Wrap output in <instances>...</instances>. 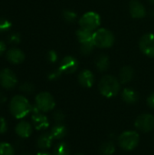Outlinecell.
Returning <instances> with one entry per match:
<instances>
[{"mask_svg": "<svg viewBox=\"0 0 154 155\" xmlns=\"http://www.w3.org/2000/svg\"><path fill=\"white\" fill-rule=\"evenodd\" d=\"M32 105L23 95H15L10 101L9 109L12 115L16 119L25 118L32 111Z\"/></svg>", "mask_w": 154, "mask_h": 155, "instance_id": "cell-1", "label": "cell"}, {"mask_svg": "<svg viewBox=\"0 0 154 155\" xmlns=\"http://www.w3.org/2000/svg\"><path fill=\"white\" fill-rule=\"evenodd\" d=\"M101 94L106 98L116 96L121 89L120 81L113 75H104L99 82L98 85Z\"/></svg>", "mask_w": 154, "mask_h": 155, "instance_id": "cell-2", "label": "cell"}, {"mask_svg": "<svg viewBox=\"0 0 154 155\" xmlns=\"http://www.w3.org/2000/svg\"><path fill=\"white\" fill-rule=\"evenodd\" d=\"M140 142V135L135 131H125L118 137L119 146L124 151L134 150Z\"/></svg>", "mask_w": 154, "mask_h": 155, "instance_id": "cell-3", "label": "cell"}, {"mask_svg": "<svg viewBox=\"0 0 154 155\" xmlns=\"http://www.w3.org/2000/svg\"><path fill=\"white\" fill-rule=\"evenodd\" d=\"M113 34L106 28H99L93 32V44L100 48H109L114 44Z\"/></svg>", "mask_w": 154, "mask_h": 155, "instance_id": "cell-4", "label": "cell"}, {"mask_svg": "<svg viewBox=\"0 0 154 155\" xmlns=\"http://www.w3.org/2000/svg\"><path fill=\"white\" fill-rule=\"evenodd\" d=\"M100 24H101L100 15L96 12H93V11L84 13L79 20L80 26L91 32L96 31L100 26Z\"/></svg>", "mask_w": 154, "mask_h": 155, "instance_id": "cell-5", "label": "cell"}, {"mask_svg": "<svg viewBox=\"0 0 154 155\" xmlns=\"http://www.w3.org/2000/svg\"><path fill=\"white\" fill-rule=\"evenodd\" d=\"M35 105L41 112L46 113L52 111L55 107V101L51 94L42 92L35 97Z\"/></svg>", "mask_w": 154, "mask_h": 155, "instance_id": "cell-6", "label": "cell"}, {"mask_svg": "<svg viewBox=\"0 0 154 155\" xmlns=\"http://www.w3.org/2000/svg\"><path fill=\"white\" fill-rule=\"evenodd\" d=\"M134 125L136 129L143 133L152 132L154 129V116L151 114H143L136 118Z\"/></svg>", "mask_w": 154, "mask_h": 155, "instance_id": "cell-7", "label": "cell"}, {"mask_svg": "<svg viewBox=\"0 0 154 155\" xmlns=\"http://www.w3.org/2000/svg\"><path fill=\"white\" fill-rule=\"evenodd\" d=\"M139 46L143 54L149 57H154V34L143 35L139 42Z\"/></svg>", "mask_w": 154, "mask_h": 155, "instance_id": "cell-8", "label": "cell"}, {"mask_svg": "<svg viewBox=\"0 0 154 155\" xmlns=\"http://www.w3.org/2000/svg\"><path fill=\"white\" fill-rule=\"evenodd\" d=\"M17 84V78L14 72L10 69H3L0 71V85L5 89H12Z\"/></svg>", "mask_w": 154, "mask_h": 155, "instance_id": "cell-9", "label": "cell"}, {"mask_svg": "<svg viewBox=\"0 0 154 155\" xmlns=\"http://www.w3.org/2000/svg\"><path fill=\"white\" fill-rule=\"evenodd\" d=\"M78 61L75 57L68 55L65 56L64 58H63V60L61 61L59 69L62 71V73H65V74H73L74 73L77 68H78Z\"/></svg>", "mask_w": 154, "mask_h": 155, "instance_id": "cell-10", "label": "cell"}, {"mask_svg": "<svg viewBox=\"0 0 154 155\" xmlns=\"http://www.w3.org/2000/svg\"><path fill=\"white\" fill-rule=\"evenodd\" d=\"M41 111L38 112H34L32 113V122H33V125L34 127L35 130L37 131H42V130H45L49 127V121L47 119V117L40 113Z\"/></svg>", "mask_w": 154, "mask_h": 155, "instance_id": "cell-11", "label": "cell"}, {"mask_svg": "<svg viewBox=\"0 0 154 155\" xmlns=\"http://www.w3.org/2000/svg\"><path fill=\"white\" fill-rule=\"evenodd\" d=\"M94 74L92 73V71L88 69L83 70L78 75L79 84L85 88H91L94 84Z\"/></svg>", "mask_w": 154, "mask_h": 155, "instance_id": "cell-12", "label": "cell"}, {"mask_svg": "<svg viewBox=\"0 0 154 155\" xmlns=\"http://www.w3.org/2000/svg\"><path fill=\"white\" fill-rule=\"evenodd\" d=\"M130 14L133 18H143L146 15L144 5L138 0H132L130 2Z\"/></svg>", "mask_w": 154, "mask_h": 155, "instance_id": "cell-13", "label": "cell"}, {"mask_svg": "<svg viewBox=\"0 0 154 155\" xmlns=\"http://www.w3.org/2000/svg\"><path fill=\"white\" fill-rule=\"evenodd\" d=\"M15 133L21 138H28L33 133V126L28 122L21 121L15 126Z\"/></svg>", "mask_w": 154, "mask_h": 155, "instance_id": "cell-14", "label": "cell"}, {"mask_svg": "<svg viewBox=\"0 0 154 155\" xmlns=\"http://www.w3.org/2000/svg\"><path fill=\"white\" fill-rule=\"evenodd\" d=\"M6 58L10 63L17 64L25 60V54L18 48H11L6 53Z\"/></svg>", "mask_w": 154, "mask_h": 155, "instance_id": "cell-15", "label": "cell"}, {"mask_svg": "<svg viewBox=\"0 0 154 155\" xmlns=\"http://www.w3.org/2000/svg\"><path fill=\"white\" fill-rule=\"evenodd\" d=\"M122 98L123 100L128 104H136L139 100V94L138 93L133 89V88H124L122 92Z\"/></svg>", "mask_w": 154, "mask_h": 155, "instance_id": "cell-16", "label": "cell"}, {"mask_svg": "<svg viewBox=\"0 0 154 155\" xmlns=\"http://www.w3.org/2000/svg\"><path fill=\"white\" fill-rule=\"evenodd\" d=\"M53 141H54V138L52 134L48 133H44L38 137L36 144H37V147L41 150H48L51 148Z\"/></svg>", "mask_w": 154, "mask_h": 155, "instance_id": "cell-17", "label": "cell"}, {"mask_svg": "<svg viewBox=\"0 0 154 155\" xmlns=\"http://www.w3.org/2000/svg\"><path fill=\"white\" fill-rule=\"evenodd\" d=\"M133 75H134V71L131 66H129V65L123 66L121 69L120 74H119L120 82L122 84H127V83H129V82H131L133 80Z\"/></svg>", "mask_w": 154, "mask_h": 155, "instance_id": "cell-18", "label": "cell"}, {"mask_svg": "<svg viewBox=\"0 0 154 155\" xmlns=\"http://www.w3.org/2000/svg\"><path fill=\"white\" fill-rule=\"evenodd\" d=\"M76 36L80 45L84 44V43L93 42V32L88 31L82 27L76 31Z\"/></svg>", "mask_w": 154, "mask_h": 155, "instance_id": "cell-19", "label": "cell"}, {"mask_svg": "<svg viewBox=\"0 0 154 155\" xmlns=\"http://www.w3.org/2000/svg\"><path fill=\"white\" fill-rule=\"evenodd\" d=\"M53 136L54 139L55 140H61L63 138H64L67 134V129L66 127L62 124H57L56 125H54L50 133Z\"/></svg>", "mask_w": 154, "mask_h": 155, "instance_id": "cell-20", "label": "cell"}, {"mask_svg": "<svg viewBox=\"0 0 154 155\" xmlns=\"http://www.w3.org/2000/svg\"><path fill=\"white\" fill-rule=\"evenodd\" d=\"M109 57L106 54H101L97 57L96 61H95V65L96 68L98 69V71L100 72H105L107 71V69L109 68Z\"/></svg>", "mask_w": 154, "mask_h": 155, "instance_id": "cell-21", "label": "cell"}, {"mask_svg": "<svg viewBox=\"0 0 154 155\" xmlns=\"http://www.w3.org/2000/svg\"><path fill=\"white\" fill-rule=\"evenodd\" d=\"M53 155H71L69 145L64 142H61L57 143L54 149Z\"/></svg>", "mask_w": 154, "mask_h": 155, "instance_id": "cell-22", "label": "cell"}, {"mask_svg": "<svg viewBox=\"0 0 154 155\" xmlns=\"http://www.w3.org/2000/svg\"><path fill=\"white\" fill-rule=\"evenodd\" d=\"M99 153L101 155H113L115 153V145L113 142H105L103 143L99 149Z\"/></svg>", "mask_w": 154, "mask_h": 155, "instance_id": "cell-23", "label": "cell"}, {"mask_svg": "<svg viewBox=\"0 0 154 155\" xmlns=\"http://www.w3.org/2000/svg\"><path fill=\"white\" fill-rule=\"evenodd\" d=\"M14 148L7 143H0V155H14Z\"/></svg>", "mask_w": 154, "mask_h": 155, "instance_id": "cell-24", "label": "cell"}, {"mask_svg": "<svg viewBox=\"0 0 154 155\" xmlns=\"http://www.w3.org/2000/svg\"><path fill=\"white\" fill-rule=\"evenodd\" d=\"M95 45H94V44H93V42H89V43H84V44H81V47H80V52L83 54H84V55H86V54H89L92 51H93V47H94Z\"/></svg>", "mask_w": 154, "mask_h": 155, "instance_id": "cell-25", "label": "cell"}, {"mask_svg": "<svg viewBox=\"0 0 154 155\" xmlns=\"http://www.w3.org/2000/svg\"><path fill=\"white\" fill-rule=\"evenodd\" d=\"M63 16H64L65 21H67L69 23H72L76 19L77 15H76L75 12H74L72 10H64V13H63Z\"/></svg>", "mask_w": 154, "mask_h": 155, "instance_id": "cell-26", "label": "cell"}, {"mask_svg": "<svg viewBox=\"0 0 154 155\" xmlns=\"http://www.w3.org/2000/svg\"><path fill=\"white\" fill-rule=\"evenodd\" d=\"M20 90L24 93L26 94H31L34 91V86L30 84V83H24L21 86H20Z\"/></svg>", "mask_w": 154, "mask_h": 155, "instance_id": "cell-27", "label": "cell"}, {"mask_svg": "<svg viewBox=\"0 0 154 155\" xmlns=\"http://www.w3.org/2000/svg\"><path fill=\"white\" fill-rule=\"evenodd\" d=\"M12 26V24L5 18H0V32L7 31Z\"/></svg>", "mask_w": 154, "mask_h": 155, "instance_id": "cell-28", "label": "cell"}, {"mask_svg": "<svg viewBox=\"0 0 154 155\" xmlns=\"http://www.w3.org/2000/svg\"><path fill=\"white\" fill-rule=\"evenodd\" d=\"M64 113L63 112H61V111H56V112H54V114H53V118H54V120L57 123V124H62L63 122H64Z\"/></svg>", "mask_w": 154, "mask_h": 155, "instance_id": "cell-29", "label": "cell"}, {"mask_svg": "<svg viewBox=\"0 0 154 155\" xmlns=\"http://www.w3.org/2000/svg\"><path fill=\"white\" fill-rule=\"evenodd\" d=\"M7 131V123L5 118L0 117V134H5Z\"/></svg>", "mask_w": 154, "mask_h": 155, "instance_id": "cell-30", "label": "cell"}, {"mask_svg": "<svg viewBox=\"0 0 154 155\" xmlns=\"http://www.w3.org/2000/svg\"><path fill=\"white\" fill-rule=\"evenodd\" d=\"M47 57H48V60H49L51 63H55V62L57 61L58 55H57V53H56L55 51L51 50V51H49V53H48V54H47Z\"/></svg>", "mask_w": 154, "mask_h": 155, "instance_id": "cell-31", "label": "cell"}, {"mask_svg": "<svg viewBox=\"0 0 154 155\" xmlns=\"http://www.w3.org/2000/svg\"><path fill=\"white\" fill-rule=\"evenodd\" d=\"M62 71L58 68L56 71H54V72H52L49 75H48V78L50 79V80H55V79H57V78H59L61 75H62Z\"/></svg>", "mask_w": 154, "mask_h": 155, "instance_id": "cell-32", "label": "cell"}, {"mask_svg": "<svg viewBox=\"0 0 154 155\" xmlns=\"http://www.w3.org/2000/svg\"><path fill=\"white\" fill-rule=\"evenodd\" d=\"M9 41L13 44H18L20 42V35L19 34H12L10 36H9Z\"/></svg>", "mask_w": 154, "mask_h": 155, "instance_id": "cell-33", "label": "cell"}, {"mask_svg": "<svg viewBox=\"0 0 154 155\" xmlns=\"http://www.w3.org/2000/svg\"><path fill=\"white\" fill-rule=\"evenodd\" d=\"M147 104L150 108L154 109V93H152L147 99Z\"/></svg>", "mask_w": 154, "mask_h": 155, "instance_id": "cell-34", "label": "cell"}, {"mask_svg": "<svg viewBox=\"0 0 154 155\" xmlns=\"http://www.w3.org/2000/svg\"><path fill=\"white\" fill-rule=\"evenodd\" d=\"M5 45L3 41H0V55L5 52Z\"/></svg>", "mask_w": 154, "mask_h": 155, "instance_id": "cell-35", "label": "cell"}, {"mask_svg": "<svg viewBox=\"0 0 154 155\" xmlns=\"http://www.w3.org/2000/svg\"><path fill=\"white\" fill-rule=\"evenodd\" d=\"M5 101H6V97H5V95L3 93H1V92H0V104H4Z\"/></svg>", "mask_w": 154, "mask_h": 155, "instance_id": "cell-36", "label": "cell"}, {"mask_svg": "<svg viewBox=\"0 0 154 155\" xmlns=\"http://www.w3.org/2000/svg\"><path fill=\"white\" fill-rule=\"evenodd\" d=\"M36 155H51V154H49V153H45V152H40V153H38Z\"/></svg>", "mask_w": 154, "mask_h": 155, "instance_id": "cell-37", "label": "cell"}, {"mask_svg": "<svg viewBox=\"0 0 154 155\" xmlns=\"http://www.w3.org/2000/svg\"><path fill=\"white\" fill-rule=\"evenodd\" d=\"M20 155H31L30 153H22V154Z\"/></svg>", "mask_w": 154, "mask_h": 155, "instance_id": "cell-38", "label": "cell"}, {"mask_svg": "<svg viewBox=\"0 0 154 155\" xmlns=\"http://www.w3.org/2000/svg\"><path fill=\"white\" fill-rule=\"evenodd\" d=\"M149 1H150V2H151L152 4H153V5H154V0H149Z\"/></svg>", "mask_w": 154, "mask_h": 155, "instance_id": "cell-39", "label": "cell"}, {"mask_svg": "<svg viewBox=\"0 0 154 155\" xmlns=\"http://www.w3.org/2000/svg\"><path fill=\"white\" fill-rule=\"evenodd\" d=\"M75 155H83V154H81V153H77V154H75Z\"/></svg>", "mask_w": 154, "mask_h": 155, "instance_id": "cell-40", "label": "cell"}]
</instances>
